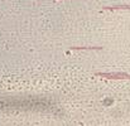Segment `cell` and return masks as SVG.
Listing matches in <instances>:
<instances>
[{"label":"cell","instance_id":"cell-2","mask_svg":"<svg viewBox=\"0 0 130 126\" xmlns=\"http://www.w3.org/2000/svg\"><path fill=\"white\" fill-rule=\"evenodd\" d=\"M72 50H100L101 47H72Z\"/></svg>","mask_w":130,"mask_h":126},{"label":"cell","instance_id":"cell-1","mask_svg":"<svg viewBox=\"0 0 130 126\" xmlns=\"http://www.w3.org/2000/svg\"><path fill=\"white\" fill-rule=\"evenodd\" d=\"M97 76L100 77H105V78H110V80H130V75L128 73H123V72H111V73H101V72H97L96 73Z\"/></svg>","mask_w":130,"mask_h":126},{"label":"cell","instance_id":"cell-3","mask_svg":"<svg viewBox=\"0 0 130 126\" xmlns=\"http://www.w3.org/2000/svg\"><path fill=\"white\" fill-rule=\"evenodd\" d=\"M121 9H130V4L124 5H114V6H106L105 10H121Z\"/></svg>","mask_w":130,"mask_h":126}]
</instances>
